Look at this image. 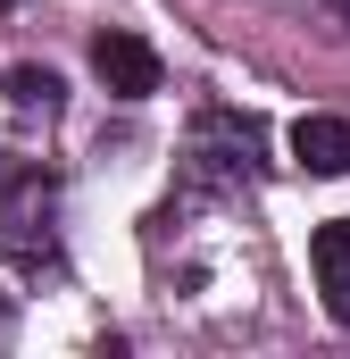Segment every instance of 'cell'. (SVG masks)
Here are the masks:
<instances>
[{
    "mask_svg": "<svg viewBox=\"0 0 350 359\" xmlns=\"http://www.w3.org/2000/svg\"><path fill=\"white\" fill-rule=\"evenodd\" d=\"M92 76L117 92V100H150V92H159V50H150L142 34L108 25V34H92Z\"/></svg>",
    "mask_w": 350,
    "mask_h": 359,
    "instance_id": "cell-1",
    "label": "cell"
},
{
    "mask_svg": "<svg viewBox=\"0 0 350 359\" xmlns=\"http://www.w3.org/2000/svg\"><path fill=\"white\" fill-rule=\"evenodd\" d=\"M309 268H317V292H326L334 326H350V226H317L309 234Z\"/></svg>",
    "mask_w": 350,
    "mask_h": 359,
    "instance_id": "cell-2",
    "label": "cell"
},
{
    "mask_svg": "<svg viewBox=\"0 0 350 359\" xmlns=\"http://www.w3.org/2000/svg\"><path fill=\"white\" fill-rule=\"evenodd\" d=\"M292 159L309 176H350V126L342 117H300L292 126Z\"/></svg>",
    "mask_w": 350,
    "mask_h": 359,
    "instance_id": "cell-3",
    "label": "cell"
},
{
    "mask_svg": "<svg viewBox=\"0 0 350 359\" xmlns=\"http://www.w3.org/2000/svg\"><path fill=\"white\" fill-rule=\"evenodd\" d=\"M8 100L50 117V109H59V76H50V67H17V76H8Z\"/></svg>",
    "mask_w": 350,
    "mask_h": 359,
    "instance_id": "cell-4",
    "label": "cell"
},
{
    "mask_svg": "<svg viewBox=\"0 0 350 359\" xmlns=\"http://www.w3.org/2000/svg\"><path fill=\"white\" fill-rule=\"evenodd\" d=\"M0 343H8V301H0Z\"/></svg>",
    "mask_w": 350,
    "mask_h": 359,
    "instance_id": "cell-5",
    "label": "cell"
},
{
    "mask_svg": "<svg viewBox=\"0 0 350 359\" xmlns=\"http://www.w3.org/2000/svg\"><path fill=\"white\" fill-rule=\"evenodd\" d=\"M334 8H350V0H334Z\"/></svg>",
    "mask_w": 350,
    "mask_h": 359,
    "instance_id": "cell-6",
    "label": "cell"
}]
</instances>
